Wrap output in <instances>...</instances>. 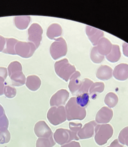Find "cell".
Instances as JSON below:
<instances>
[{
  "label": "cell",
  "mask_w": 128,
  "mask_h": 147,
  "mask_svg": "<svg viewBox=\"0 0 128 147\" xmlns=\"http://www.w3.org/2000/svg\"><path fill=\"white\" fill-rule=\"evenodd\" d=\"M67 119L68 121L73 119L83 120L85 119L87 112L85 108L79 106L76 100V97L71 98L65 107Z\"/></svg>",
  "instance_id": "obj_1"
},
{
  "label": "cell",
  "mask_w": 128,
  "mask_h": 147,
  "mask_svg": "<svg viewBox=\"0 0 128 147\" xmlns=\"http://www.w3.org/2000/svg\"><path fill=\"white\" fill-rule=\"evenodd\" d=\"M8 74L15 86H21L26 83V77L22 71V66L19 62L13 61L8 66Z\"/></svg>",
  "instance_id": "obj_2"
},
{
  "label": "cell",
  "mask_w": 128,
  "mask_h": 147,
  "mask_svg": "<svg viewBox=\"0 0 128 147\" xmlns=\"http://www.w3.org/2000/svg\"><path fill=\"white\" fill-rule=\"evenodd\" d=\"M54 67L57 75L66 82L76 72L75 66L71 65L66 58L56 62Z\"/></svg>",
  "instance_id": "obj_3"
},
{
  "label": "cell",
  "mask_w": 128,
  "mask_h": 147,
  "mask_svg": "<svg viewBox=\"0 0 128 147\" xmlns=\"http://www.w3.org/2000/svg\"><path fill=\"white\" fill-rule=\"evenodd\" d=\"M95 141L99 145H104L112 137L113 134V127L109 124L98 125L95 129Z\"/></svg>",
  "instance_id": "obj_4"
},
{
  "label": "cell",
  "mask_w": 128,
  "mask_h": 147,
  "mask_svg": "<svg viewBox=\"0 0 128 147\" xmlns=\"http://www.w3.org/2000/svg\"><path fill=\"white\" fill-rule=\"evenodd\" d=\"M47 119L53 125H59L66 121L67 119L65 108L63 106L54 107L48 111Z\"/></svg>",
  "instance_id": "obj_5"
},
{
  "label": "cell",
  "mask_w": 128,
  "mask_h": 147,
  "mask_svg": "<svg viewBox=\"0 0 128 147\" xmlns=\"http://www.w3.org/2000/svg\"><path fill=\"white\" fill-rule=\"evenodd\" d=\"M68 47L67 43L62 37L55 39L50 48V53L54 60L59 59L65 56L67 53Z\"/></svg>",
  "instance_id": "obj_6"
},
{
  "label": "cell",
  "mask_w": 128,
  "mask_h": 147,
  "mask_svg": "<svg viewBox=\"0 0 128 147\" xmlns=\"http://www.w3.org/2000/svg\"><path fill=\"white\" fill-rule=\"evenodd\" d=\"M15 50L16 54L22 57L28 58L33 56L36 50V47L31 42L18 41L15 46Z\"/></svg>",
  "instance_id": "obj_7"
},
{
  "label": "cell",
  "mask_w": 128,
  "mask_h": 147,
  "mask_svg": "<svg viewBox=\"0 0 128 147\" xmlns=\"http://www.w3.org/2000/svg\"><path fill=\"white\" fill-rule=\"evenodd\" d=\"M28 39L29 41L35 45L37 49L39 47L42 40L43 30L41 26L37 23L32 24L28 29Z\"/></svg>",
  "instance_id": "obj_8"
},
{
  "label": "cell",
  "mask_w": 128,
  "mask_h": 147,
  "mask_svg": "<svg viewBox=\"0 0 128 147\" xmlns=\"http://www.w3.org/2000/svg\"><path fill=\"white\" fill-rule=\"evenodd\" d=\"M54 137L56 142L61 145L73 140H79V138L77 137V135H76L72 131L64 129H57L54 133Z\"/></svg>",
  "instance_id": "obj_9"
},
{
  "label": "cell",
  "mask_w": 128,
  "mask_h": 147,
  "mask_svg": "<svg viewBox=\"0 0 128 147\" xmlns=\"http://www.w3.org/2000/svg\"><path fill=\"white\" fill-rule=\"evenodd\" d=\"M69 97V92L66 90H60L52 96L50 101L51 107H60L65 105Z\"/></svg>",
  "instance_id": "obj_10"
},
{
  "label": "cell",
  "mask_w": 128,
  "mask_h": 147,
  "mask_svg": "<svg viewBox=\"0 0 128 147\" xmlns=\"http://www.w3.org/2000/svg\"><path fill=\"white\" fill-rule=\"evenodd\" d=\"M34 131L36 135L39 138H48L53 135L51 129L43 121H39L36 123Z\"/></svg>",
  "instance_id": "obj_11"
},
{
  "label": "cell",
  "mask_w": 128,
  "mask_h": 147,
  "mask_svg": "<svg viewBox=\"0 0 128 147\" xmlns=\"http://www.w3.org/2000/svg\"><path fill=\"white\" fill-rule=\"evenodd\" d=\"M86 33L89 40L94 46H96L99 41L104 36V32L91 26H87L86 28Z\"/></svg>",
  "instance_id": "obj_12"
},
{
  "label": "cell",
  "mask_w": 128,
  "mask_h": 147,
  "mask_svg": "<svg viewBox=\"0 0 128 147\" xmlns=\"http://www.w3.org/2000/svg\"><path fill=\"white\" fill-rule=\"evenodd\" d=\"M113 112L112 109L104 107L97 113L96 121L99 123H108L112 119Z\"/></svg>",
  "instance_id": "obj_13"
},
{
  "label": "cell",
  "mask_w": 128,
  "mask_h": 147,
  "mask_svg": "<svg viewBox=\"0 0 128 147\" xmlns=\"http://www.w3.org/2000/svg\"><path fill=\"white\" fill-rule=\"evenodd\" d=\"M113 75L117 80L124 81L128 78V64L121 63L117 65L113 72Z\"/></svg>",
  "instance_id": "obj_14"
},
{
  "label": "cell",
  "mask_w": 128,
  "mask_h": 147,
  "mask_svg": "<svg viewBox=\"0 0 128 147\" xmlns=\"http://www.w3.org/2000/svg\"><path fill=\"white\" fill-rule=\"evenodd\" d=\"M80 76L81 74L80 72L76 71L70 78V81L68 87L73 95L77 93L81 88L82 82L79 79Z\"/></svg>",
  "instance_id": "obj_15"
},
{
  "label": "cell",
  "mask_w": 128,
  "mask_h": 147,
  "mask_svg": "<svg viewBox=\"0 0 128 147\" xmlns=\"http://www.w3.org/2000/svg\"><path fill=\"white\" fill-rule=\"evenodd\" d=\"M96 125L95 121H92L86 123L82 129L79 133L78 136L80 139H85L92 137L94 135V127Z\"/></svg>",
  "instance_id": "obj_16"
},
{
  "label": "cell",
  "mask_w": 128,
  "mask_h": 147,
  "mask_svg": "<svg viewBox=\"0 0 128 147\" xmlns=\"http://www.w3.org/2000/svg\"><path fill=\"white\" fill-rule=\"evenodd\" d=\"M113 45L106 38H102L99 41L97 44V50L102 55L107 56L110 53Z\"/></svg>",
  "instance_id": "obj_17"
},
{
  "label": "cell",
  "mask_w": 128,
  "mask_h": 147,
  "mask_svg": "<svg viewBox=\"0 0 128 147\" xmlns=\"http://www.w3.org/2000/svg\"><path fill=\"white\" fill-rule=\"evenodd\" d=\"M113 69L108 65L101 66L97 70L96 77L102 80H107L112 77Z\"/></svg>",
  "instance_id": "obj_18"
},
{
  "label": "cell",
  "mask_w": 128,
  "mask_h": 147,
  "mask_svg": "<svg viewBox=\"0 0 128 147\" xmlns=\"http://www.w3.org/2000/svg\"><path fill=\"white\" fill-rule=\"evenodd\" d=\"M26 86L32 91H36L41 86V80L38 76H30L27 78Z\"/></svg>",
  "instance_id": "obj_19"
},
{
  "label": "cell",
  "mask_w": 128,
  "mask_h": 147,
  "mask_svg": "<svg viewBox=\"0 0 128 147\" xmlns=\"http://www.w3.org/2000/svg\"><path fill=\"white\" fill-rule=\"evenodd\" d=\"M62 33L61 26L58 24H53L48 28L47 36L50 39H54L55 38L61 36Z\"/></svg>",
  "instance_id": "obj_20"
},
{
  "label": "cell",
  "mask_w": 128,
  "mask_h": 147,
  "mask_svg": "<svg viewBox=\"0 0 128 147\" xmlns=\"http://www.w3.org/2000/svg\"><path fill=\"white\" fill-rule=\"evenodd\" d=\"M30 20L31 17L30 16H17L15 17L14 22L17 28L20 30H24L28 27Z\"/></svg>",
  "instance_id": "obj_21"
},
{
  "label": "cell",
  "mask_w": 128,
  "mask_h": 147,
  "mask_svg": "<svg viewBox=\"0 0 128 147\" xmlns=\"http://www.w3.org/2000/svg\"><path fill=\"white\" fill-rule=\"evenodd\" d=\"M121 55V54L119 46L117 45H113L110 53L106 56V58L109 61L115 63L120 60Z\"/></svg>",
  "instance_id": "obj_22"
},
{
  "label": "cell",
  "mask_w": 128,
  "mask_h": 147,
  "mask_svg": "<svg viewBox=\"0 0 128 147\" xmlns=\"http://www.w3.org/2000/svg\"><path fill=\"white\" fill-rule=\"evenodd\" d=\"M6 48L3 50V53L11 55H16L15 47L18 42V40L14 38H5Z\"/></svg>",
  "instance_id": "obj_23"
},
{
  "label": "cell",
  "mask_w": 128,
  "mask_h": 147,
  "mask_svg": "<svg viewBox=\"0 0 128 147\" xmlns=\"http://www.w3.org/2000/svg\"><path fill=\"white\" fill-rule=\"evenodd\" d=\"M55 144L52 135L48 138H39L36 142V147H52Z\"/></svg>",
  "instance_id": "obj_24"
},
{
  "label": "cell",
  "mask_w": 128,
  "mask_h": 147,
  "mask_svg": "<svg viewBox=\"0 0 128 147\" xmlns=\"http://www.w3.org/2000/svg\"><path fill=\"white\" fill-rule=\"evenodd\" d=\"M118 97L113 92H109L105 98V103L110 108L114 107L118 102Z\"/></svg>",
  "instance_id": "obj_25"
},
{
  "label": "cell",
  "mask_w": 128,
  "mask_h": 147,
  "mask_svg": "<svg viewBox=\"0 0 128 147\" xmlns=\"http://www.w3.org/2000/svg\"><path fill=\"white\" fill-rule=\"evenodd\" d=\"M11 134L8 128L3 127L0 129V144H5L10 142Z\"/></svg>",
  "instance_id": "obj_26"
},
{
  "label": "cell",
  "mask_w": 128,
  "mask_h": 147,
  "mask_svg": "<svg viewBox=\"0 0 128 147\" xmlns=\"http://www.w3.org/2000/svg\"><path fill=\"white\" fill-rule=\"evenodd\" d=\"M76 100L77 104L81 107L85 108L89 102V95L88 93H84L78 95L76 98Z\"/></svg>",
  "instance_id": "obj_27"
},
{
  "label": "cell",
  "mask_w": 128,
  "mask_h": 147,
  "mask_svg": "<svg viewBox=\"0 0 128 147\" xmlns=\"http://www.w3.org/2000/svg\"><path fill=\"white\" fill-rule=\"evenodd\" d=\"M91 59L95 63H100L104 59V56L99 53L97 47H94L91 52Z\"/></svg>",
  "instance_id": "obj_28"
},
{
  "label": "cell",
  "mask_w": 128,
  "mask_h": 147,
  "mask_svg": "<svg viewBox=\"0 0 128 147\" xmlns=\"http://www.w3.org/2000/svg\"><path fill=\"white\" fill-rule=\"evenodd\" d=\"M93 84V82L91 80H89L88 78L84 79L83 82H82L81 88L77 92V94L79 95L84 93H88V90Z\"/></svg>",
  "instance_id": "obj_29"
},
{
  "label": "cell",
  "mask_w": 128,
  "mask_h": 147,
  "mask_svg": "<svg viewBox=\"0 0 128 147\" xmlns=\"http://www.w3.org/2000/svg\"><path fill=\"white\" fill-rule=\"evenodd\" d=\"M105 85L104 83L97 82L93 83L90 88V94L92 95L96 93H101L104 90Z\"/></svg>",
  "instance_id": "obj_30"
},
{
  "label": "cell",
  "mask_w": 128,
  "mask_h": 147,
  "mask_svg": "<svg viewBox=\"0 0 128 147\" xmlns=\"http://www.w3.org/2000/svg\"><path fill=\"white\" fill-rule=\"evenodd\" d=\"M9 127V121L6 117L5 110L2 105H0V129L3 127L8 128Z\"/></svg>",
  "instance_id": "obj_31"
},
{
  "label": "cell",
  "mask_w": 128,
  "mask_h": 147,
  "mask_svg": "<svg viewBox=\"0 0 128 147\" xmlns=\"http://www.w3.org/2000/svg\"><path fill=\"white\" fill-rule=\"evenodd\" d=\"M119 140L121 143L128 146V127H125L121 131Z\"/></svg>",
  "instance_id": "obj_32"
},
{
  "label": "cell",
  "mask_w": 128,
  "mask_h": 147,
  "mask_svg": "<svg viewBox=\"0 0 128 147\" xmlns=\"http://www.w3.org/2000/svg\"><path fill=\"white\" fill-rule=\"evenodd\" d=\"M4 94L7 98H12L16 96L17 90L15 88H13L11 86H6L4 88Z\"/></svg>",
  "instance_id": "obj_33"
},
{
  "label": "cell",
  "mask_w": 128,
  "mask_h": 147,
  "mask_svg": "<svg viewBox=\"0 0 128 147\" xmlns=\"http://www.w3.org/2000/svg\"><path fill=\"white\" fill-rule=\"evenodd\" d=\"M8 76V70L5 67H0V77L6 80Z\"/></svg>",
  "instance_id": "obj_34"
},
{
  "label": "cell",
  "mask_w": 128,
  "mask_h": 147,
  "mask_svg": "<svg viewBox=\"0 0 128 147\" xmlns=\"http://www.w3.org/2000/svg\"><path fill=\"white\" fill-rule=\"evenodd\" d=\"M5 43H6L5 38L1 35H0V52L3 51Z\"/></svg>",
  "instance_id": "obj_35"
},
{
  "label": "cell",
  "mask_w": 128,
  "mask_h": 147,
  "mask_svg": "<svg viewBox=\"0 0 128 147\" xmlns=\"http://www.w3.org/2000/svg\"><path fill=\"white\" fill-rule=\"evenodd\" d=\"M4 82L5 80L3 78L0 77V96L3 95L4 90Z\"/></svg>",
  "instance_id": "obj_36"
},
{
  "label": "cell",
  "mask_w": 128,
  "mask_h": 147,
  "mask_svg": "<svg viewBox=\"0 0 128 147\" xmlns=\"http://www.w3.org/2000/svg\"><path fill=\"white\" fill-rule=\"evenodd\" d=\"M61 147H81L80 143L76 142H72L70 143L62 146Z\"/></svg>",
  "instance_id": "obj_37"
},
{
  "label": "cell",
  "mask_w": 128,
  "mask_h": 147,
  "mask_svg": "<svg viewBox=\"0 0 128 147\" xmlns=\"http://www.w3.org/2000/svg\"><path fill=\"white\" fill-rule=\"evenodd\" d=\"M123 54L125 56L128 57V44L124 43L123 45Z\"/></svg>",
  "instance_id": "obj_38"
},
{
  "label": "cell",
  "mask_w": 128,
  "mask_h": 147,
  "mask_svg": "<svg viewBox=\"0 0 128 147\" xmlns=\"http://www.w3.org/2000/svg\"><path fill=\"white\" fill-rule=\"evenodd\" d=\"M108 147H123V146L121 145L119 143L118 140L116 139L113 142L111 145Z\"/></svg>",
  "instance_id": "obj_39"
}]
</instances>
